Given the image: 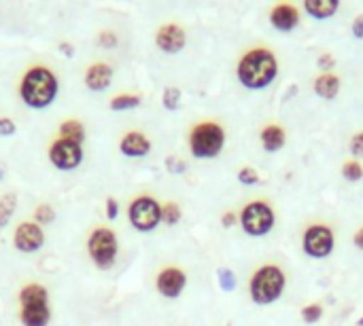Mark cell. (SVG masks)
I'll return each mask as SVG.
<instances>
[{
    "instance_id": "cell-1",
    "label": "cell",
    "mask_w": 363,
    "mask_h": 326,
    "mask_svg": "<svg viewBox=\"0 0 363 326\" xmlns=\"http://www.w3.org/2000/svg\"><path fill=\"white\" fill-rule=\"evenodd\" d=\"M57 91H60L57 76L53 74V70H49L45 66H32L19 83L21 102L34 110L49 108L55 102Z\"/></svg>"
},
{
    "instance_id": "cell-2",
    "label": "cell",
    "mask_w": 363,
    "mask_h": 326,
    "mask_svg": "<svg viewBox=\"0 0 363 326\" xmlns=\"http://www.w3.org/2000/svg\"><path fill=\"white\" fill-rule=\"evenodd\" d=\"M238 81L247 89H266L279 74L277 55L270 49H251L238 64Z\"/></svg>"
},
{
    "instance_id": "cell-3",
    "label": "cell",
    "mask_w": 363,
    "mask_h": 326,
    "mask_svg": "<svg viewBox=\"0 0 363 326\" xmlns=\"http://www.w3.org/2000/svg\"><path fill=\"white\" fill-rule=\"evenodd\" d=\"M19 320L23 326H47L51 320L49 293L43 284H26L19 291Z\"/></svg>"
},
{
    "instance_id": "cell-4",
    "label": "cell",
    "mask_w": 363,
    "mask_h": 326,
    "mask_svg": "<svg viewBox=\"0 0 363 326\" xmlns=\"http://www.w3.org/2000/svg\"><path fill=\"white\" fill-rule=\"evenodd\" d=\"M285 284H287V278H285V272L281 267H277V265H264V267H259L253 274L251 284H249L253 303H257V305H270V303L279 301L281 295H283V291H285Z\"/></svg>"
},
{
    "instance_id": "cell-5",
    "label": "cell",
    "mask_w": 363,
    "mask_h": 326,
    "mask_svg": "<svg viewBox=\"0 0 363 326\" xmlns=\"http://www.w3.org/2000/svg\"><path fill=\"white\" fill-rule=\"evenodd\" d=\"M225 146V132L215 121L198 123L189 134L191 155L198 159H215Z\"/></svg>"
},
{
    "instance_id": "cell-6",
    "label": "cell",
    "mask_w": 363,
    "mask_h": 326,
    "mask_svg": "<svg viewBox=\"0 0 363 326\" xmlns=\"http://www.w3.org/2000/svg\"><path fill=\"white\" fill-rule=\"evenodd\" d=\"M87 252H89V257L98 269H111L115 265L117 252H119L115 231L106 229V227L96 229L87 240Z\"/></svg>"
},
{
    "instance_id": "cell-7",
    "label": "cell",
    "mask_w": 363,
    "mask_h": 326,
    "mask_svg": "<svg viewBox=\"0 0 363 326\" xmlns=\"http://www.w3.org/2000/svg\"><path fill=\"white\" fill-rule=\"evenodd\" d=\"M128 219H130V225L136 229V231H143V233H149L153 229H157V225L162 223V206L149 197V195H140L136 197L130 208H128Z\"/></svg>"
},
{
    "instance_id": "cell-8",
    "label": "cell",
    "mask_w": 363,
    "mask_h": 326,
    "mask_svg": "<svg viewBox=\"0 0 363 326\" xmlns=\"http://www.w3.org/2000/svg\"><path fill=\"white\" fill-rule=\"evenodd\" d=\"M274 210L266 202H251L240 214V227L253 238L268 235L274 229Z\"/></svg>"
},
{
    "instance_id": "cell-9",
    "label": "cell",
    "mask_w": 363,
    "mask_h": 326,
    "mask_svg": "<svg viewBox=\"0 0 363 326\" xmlns=\"http://www.w3.org/2000/svg\"><path fill=\"white\" fill-rule=\"evenodd\" d=\"M334 231L325 225H313L306 229L304 240H302V248L308 257L313 259H325L334 252Z\"/></svg>"
},
{
    "instance_id": "cell-10",
    "label": "cell",
    "mask_w": 363,
    "mask_h": 326,
    "mask_svg": "<svg viewBox=\"0 0 363 326\" xmlns=\"http://www.w3.org/2000/svg\"><path fill=\"white\" fill-rule=\"evenodd\" d=\"M49 161H51L57 170L70 172V170L79 168L81 161H83V144H77V142L57 138V140H53V144L49 146Z\"/></svg>"
},
{
    "instance_id": "cell-11",
    "label": "cell",
    "mask_w": 363,
    "mask_h": 326,
    "mask_svg": "<svg viewBox=\"0 0 363 326\" xmlns=\"http://www.w3.org/2000/svg\"><path fill=\"white\" fill-rule=\"evenodd\" d=\"M13 246H15L19 252H26V255L38 252V250L45 246V233H43V227H40V225H36V223H21V225L15 229Z\"/></svg>"
},
{
    "instance_id": "cell-12",
    "label": "cell",
    "mask_w": 363,
    "mask_h": 326,
    "mask_svg": "<svg viewBox=\"0 0 363 326\" xmlns=\"http://www.w3.org/2000/svg\"><path fill=\"white\" fill-rule=\"evenodd\" d=\"M155 286H157V293L166 299H177L181 297V293L185 291L187 286V276L183 269L179 267H166L157 274V280H155Z\"/></svg>"
},
{
    "instance_id": "cell-13",
    "label": "cell",
    "mask_w": 363,
    "mask_h": 326,
    "mask_svg": "<svg viewBox=\"0 0 363 326\" xmlns=\"http://www.w3.org/2000/svg\"><path fill=\"white\" fill-rule=\"evenodd\" d=\"M185 42H187V36H185V30L177 23H166L157 30L155 34V45L164 51V53H179L185 49Z\"/></svg>"
},
{
    "instance_id": "cell-14",
    "label": "cell",
    "mask_w": 363,
    "mask_h": 326,
    "mask_svg": "<svg viewBox=\"0 0 363 326\" xmlns=\"http://www.w3.org/2000/svg\"><path fill=\"white\" fill-rule=\"evenodd\" d=\"M119 151L130 159H140L151 153V140L140 132H128L119 142Z\"/></svg>"
},
{
    "instance_id": "cell-15",
    "label": "cell",
    "mask_w": 363,
    "mask_h": 326,
    "mask_svg": "<svg viewBox=\"0 0 363 326\" xmlns=\"http://www.w3.org/2000/svg\"><path fill=\"white\" fill-rule=\"evenodd\" d=\"M113 81V68L104 62L91 64L85 72V85L89 91H106Z\"/></svg>"
},
{
    "instance_id": "cell-16",
    "label": "cell",
    "mask_w": 363,
    "mask_h": 326,
    "mask_svg": "<svg viewBox=\"0 0 363 326\" xmlns=\"http://www.w3.org/2000/svg\"><path fill=\"white\" fill-rule=\"evenodd\" d=\"M270 23L279 32H291L300 23V11L294 4H279L270 13Z\"/></svg>"
},
{
    "instance_id": "cell-17",
    "label": "cell",
    "mask_w": 363,
    "mask_h": 326,
    "mask_svg": "<svg viewBox=\"0 0 363 326\" xmlns=\"http://www.w3.org/2000/svg\"><path fill=\"white\" fill-rule=\"evenodd\" d=\"M262 146L268 153H277L285 146V129L281 125H268L262 129Z\"/></svg>"
},
{
    "instance_id": "cell-18",
    "label": "cell",
    "mask_w": 363,
    "mask_h": 326,
    "mask_svg": "<svg viewBox=\"0 0 363 326\" xmlns=\"http://www.w3.org/2000/svg\"><path fill=\"white\" fill-rule=\"evenodd\" d=\"M315 91L317 95H321L323 100H334L340 91V81L336 74L332 72H323L321 76H317L315 81Z\"/></svg>"
},
{
    "instance_id": "cell-19",
    "label": "cell",
    "mask_w": 363,
    "mask_h": 326,
    "mask_svg": "<svg viewBox=\"0 0 363 326\" xmlns=\"http://www.w3.org/2000/svg\"><path fill=\"white\" fill-rule=\"evenodd\" d=\"M340 2L338 0H306L304 8L308 15H313L315 19H330L336 11H338Z\"/></svg>"
},
{
    "instance_id": "cell-20",
    "label": "cell",
    "mask_w": 363,
    "mask_h": 326,
    "mask_svg": "<svg viewBox=\"0 0 363 326\" xmlns=\"http://www.w3.org/2000/svg\"><path fill=\"white\" fill-rule=\"evenodd\" d=\"M60 138L83 144L85 142V125L81 121H77V119H66L60 125Z\"/></svg>"
},
{
    "instance_id": "cell-21",
    "label": "cell",
    "mask_w": 363,
    "mask_h": 326,
    "mask_svg": "<svg viewBox=\"0 0 363 326\" xmlns=\"http://www.w3.org/2000/svg\"><path fill=\"white\" fill-rule=\"evenodd\" d=\"M15 210H17V195L15 193H4L0 197V229H4L11 223Z\"/></svg>"
},
{
    "instance_id": "cell-22",
    "label": "cell",
    "mask_w": 363,
    "mask_h": 326,
    "mask_svg": "<svg viewBox=\"0 0 363 326\" xmlns=\"http://www.w3.org/2000/svg\"><path fill=\"white\" fill-rule=\"evenodd\" d=\"M143 98L140 95H134V93H121V95H115L111 100V110L119 112V110H132L136 106H140Z\"/></svg>"
},
{
    "instance_id": "cell-23",
    "label": "cell",
    "mask_w": 363,
    "mask_h": 326,
    "mask_svg": "<svg viewBox=\"0 0 363 326\" xmlns=\"http://www.w3.org/2000/svg\"><path fill=\"white\" fill-rule=\"evenodd\" d=\"M183 212H181V206L174 204V202H168L162 206V223H166L168 227H174L179 221H181Z\"/></svg>"
},
{
    "instance_id": "cell-24",
    "label": "cell",
    "mask_w": 363,
    "mask_h": 326,
    "mask_svg": "<svg viewBox=\"0 0 363 326\" xmlns=\"http://www.w3.org/2000/svg\"><path fill=\"white\" fill-rule=\"evenodd\" d=\"M55 221V210L49 204H40L34 210V223L36 225H51Z\"/></svg>"
},
{
    "instance_id": "cell-25",
    "label": "cell",
    "mask_w": 363,
    "mask_h": 326,
    "mask_svg": "<svg viewBox=\"0 0 363 326\" xmlns=\"http://www.w3.org/2000/svg\"><path fill=\"white\" fill-rule=\"evenodd\" d=\"M162 104L166 110H177L179 104H181V89L177 87H168L164 89V95H162Z\"/></svg>"
},
{
    "instance_id": "cell-26",
    "label": "cell",
    "mask_w": 363,
    "mask_h": 326,
    "mask_svg": "<svg viewBox=\"0 0 363 326\" xmlns=\"http://www.w3.org/2000/svg\"><path fill=\"white\" fill-rule=\"evenodd\" d=\"M342 176H345L347 180H351V182L362 180L363 178L362 163H359V161H347V163L342 165Z\"/></svg>"
},
{
    "instance_id": "cell-27",
    "label": "cell",
    "mask_w": 363,
    "mask_h": 326,
    "mask_svg": "<svg viewBox=\"0 0 363 326\" xmlns=\"http://www.w3.org/2000/svg\"><path fill=\"white\" fill-rule=\"evenodd\" d=\"M321 318H323V308H321L319 303L306 305V308L302 310V320H304L306 325H317Z\"/></svg>"
},
{
    "instance_id": "cell-28",
    "label": "cell",
    "mask_w": 363,
    "mask_h": 326,
    "mask_svg": "<svg viewBox=\"0 0 363 326\" xmlns=\"http://www.w3.org/2000/svg\"><path fill=\"white\" fill-rule=\"evenodd\" d=\"M217 276H219V284H221V289H223L225 293H232V291L236 289V276H234L232 269L221 267Z\"/></svg>"
},
{
    "instance_id": "cell-29",
    "label": "cell",
    "mask_w": 363,
    "mask_h": 326,
    "mask_svg": "<svg viewBox=\"0 0 363 326\" xmlns=\"http://www.w3.org/2000/svg\"><path fill=\"white\" fill-rule=\"evenodd\" d=\"M238 180H240L242 185L253 187V185H259V174H257L253 168H242V170L238 172Z\"/></svg>"
},
{
    "instance_id": "cell-30",
    "label": "cell",
    "mask_w": 363,
    "mask_h": 326,
    "mask_svg": "<svg viewBox=\"0 0 363 326\" xmlns=\"http://www.w3.org/2000/svg\"><path fill=\"white\" fill-rule=\"evenodd\" d=\"M117 42H119V38H117V34L111 32V30H104V32H100V36H98V45H100V47L113 49V47H117Z\"/></svg>"
},
{
    "instance_id": "cell-31",
    "label": "cell",
    "mask_w": 363,
    "mask_h": 326,
    "mask_svg": "<svg viewBox=\"0 0 363 326\" xmlns=\"http://www.w3.org/2000/svg\"><path fill=\"white\" fill-rule=\"evenodd\" d=\"M15 132H17L15 121L9 119V117H0V136H2V138H9V136H13Z\"/></svg>"
},
{
    "instance_id": "cell-32",
    "label": "cell",
    "mask_w": 363,
    "mask_h": 326,
    "mask_svg": "<svg viewBox=\"0 0 363 326\" xmlns=\"http://www.w3.org/2000/svg\"><path fill=\"white\" fill-rule=\"evenodd\" d=\"M351 155L355 159H363V132L353 136V140H351Z\"/></svg>"
},
{
    "instance_id": "cell-33",
    "label": "cell",
    "mask_w": 363,
    "mask_h": 326,
    "mask_svg": "<svg viewBox=\"0 0 363 326\" xmlns=\"http://www.w3.org/2000/svg\"><path fill=\"white\" fill-rule=\"evenodd\" d=\"M166 168H168V172H172V174H183V172L187 170L185 161L174 159V157H168V159H166Z\"/></svg>"
},
{
    "instance_id": "cell-34",
    "label": "cell",
    "mask_w": 363,
    "mask_h": 326,
    "mask_svg": "<svg viewBox=\"0 0 363 326\" xmlns=\"http://www.w3.org/2000/svg\"><path fill=\"white\" fill-rule=\"evenodd\" d=\"M117 214H119V204H117L115 197H108V199H106V219H108V221H115Z\"/></svg>"
},
{
    "instance_id": "cell-35",
    "label": "cell",
    "mask_w": 363,
    "mask_h": 326,
    "mask_svg": "<svg viewBox=\"0 0 363 326\" xmlns=\"http://www.w3.org/2000/svg\"><path fill=\"white\" fill-rule=\"evenodd\" d=\"M334 66V57L330 55V53H323L321 57H319V68H323V70H330Z\"/></svg>"
},
{
    "instance_id": "cell-36",
    "label": "cell",
    "mask_w": 363,
    "mask_h": 326,
    "mask_svg": "<svg viewBox=\"0 0 363 326\" xmlns=\"http://www.w3.org/2000/svg\"><path fill=\"white\" fill-rule=\"evenodd\" d=\"M353 34H355V38H363V15L353 21Z\"/></svg>"
},
{
    "instance_id": "cell-37",
    "label": "cell",
    "mask_w": 363,
    "mask_h": 326,
    "mask_svg": "<svg viewBox=\"0 0 363 326\" xmlns=\"http://www.w3.org/2000/svg\"><path fill=\"white\" fill-rule=\"evenodd\" d=\"M60 53L66 55V57H72L74 55V47L70 42H60Z\"/></svg>"
},
{
    "instance_id": "cell-38",
    "label": "cell",
    "mask_w": 363,
    "mask_h": 326,
    "mask_svg": "<svg viewBox=\"0 0 363 326\" xmlns=\"http://www.w3.org/2000/svg\"><path fill=\"white\" fill-rule=\"evenodd\" d=\"M221 223H223V227H234V225H236V214H234V212H228V214H223Z\"/></svg>"
},
{
    "instance_id": "cell-39",
    "label": "cell",
    "mask_w": 363,
    "mask_h": 326,
    "mask_svg": "<svg viewBox=\"0 0 363 326\" xmlns=\"http://www.w3.org/2000/svg\"><path fill=\"white\" fill-rule=\"evenodd\" d=\"M353 242H355V246L363 250V229H359L357 233H355V238H353Z\"/></svg>"
},
{
    "instance_id": "cell-40",
    "label": "cell",
    "mask_w": 363,
    "mask_h": 326,
    "mask_svg": "<svg viewBox=\"0 0 363 326\" xmlns=\"http://www.w3.org/2000/svg\"><path fill=\"white\" fill-rule=\"evenodd\" d=\"M357 325H359V326H363V318H362V320H359V322H357Z\"/></svg>"
},
{
    "instance_id": "cell-41",
    "label": "cell",
    "mask_w": 363,
    "mask_h": 326,
    "mask_svg": "<svg viewBox=\"0 0 363 326\" xmlns=\"http://www.w3.org/2000/svg\"><path fill=\"white\" fill-rule=\"evenodd\" d=\"M0 178H2V174H0Z\"/></svg>"
}]
</instances>
